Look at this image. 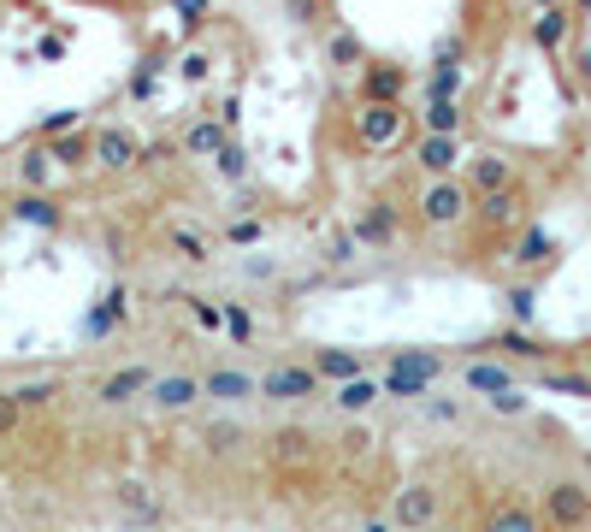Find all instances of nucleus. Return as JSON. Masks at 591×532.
<instances>
[{"label": "nucleus", "instance_id": "obj_1", "mask_svg": "<svg viewBox=\"0 0 591 532\" xmlns=\"http://www.w3.org/2000/svg\"><path fill=\"white\" fill-rule=\"evenodd\" d=\"M544 527L556 532H586L591 527V491L574 479H556L544 485Z\"/></svg>", "mask_w": 591, "mask_h": 532}, {"label": "nucleus", "instance_id": "obj_2", "mask_svg": "<svg viewBox=\"0 0 591 532\" xmlns=\"http://www.w3.org/2000/svg\"><path fill=\"white\" fill-rule=\"evenodd\" d=\"M391 521L402 532H426L432 521H438V491L426 485V479H414V485H402L391 497Z\"/></svg>", "mask_w": 591, "mask_h": 532}, {"label": "nucleus", "instance_id": "obj_3", "mask_svg": "<svg viewBox=\"0 0 591 532\" xmlns=\"http://www.w3.org/2000/svg\"><path fill=\"white\" fill-rule=\"evenodd\" d=\"M467 207H473L467 184H456V178H432L426 196H420V219H426V225H456Z\"/></svg>", "mask_w": 591, "mask_h": 532}, {"label": "nucleus", "instance_id": "obj_4", "mask_svg": "<svg viewBox=\"0 0 591 532\" xmlns=\"http://www.w3.org/2000/svg\"><path fill=\"white\" fill-rule=\"evenodd\" d=\"M438 355H396L391 361V373H385V391L391 397H426V385L438 379Z\"/></svg>", "mask_w": 591, "mask_h": 532}, {"label": "nucleus", "instance_id": "obj_5", "mask_svg": "<svg viewBox=\"0 0 591 532\" xmlns=\"http://www.w3.org/2000/svg\"><path fill=\"white\" fill-rule=\"evenodd\" d=\"M355 136H361L367 148H391L396 136H402V107H396V101H367V107L355 113Z\"/></svg>", "mask_w": 591, "mask_h": 532}, {"label": "nucleus", "instance_id": "obj_6", "mask_svg": "<svg viewBox=\"0 0 591 532\" xmlns=\"http://www.w3.org/2000/svg\"><path fill=\"white\" fill-rule=\"evenodd\" d=\"M261 391L272 402H302V397L320 391V373H314V367H272V373L261 379Z\"/></svg>", "mask_w": 591, "mask_h": 532}, {"label": "nucleus", "instance_id": "obj_7", "mask_svg": "<svg viewBox=\"0 0 591 532\" xmlns=\"http://www.w3.org/2000/svg\"><path fill=\"white\" fill-rule=\"evenodd\" d=\"M414 160H420V172H432V178H450V172L461 166V142H456V136L426 131V142L414 148Z\"/></svg>", "mask_w": 591, "mask_h": 532}, {"label": "nucleus", "instance_id": "obj_8", "mask_svg": "<svg viewBox=\"0 0 591 532\" xmlns=\"http://www.w3.org/2000/svg\"><path fill=\"white\" fill-rule=\"evenodd\" d=\"M142 160V142L131 131H101L95 136V166H107V172H125Z\"/></svg>", "mask_w": 591, "mask_h": 532}, {"label": "nucleus", "instance_id": "obj_9", "mask_svg": "<svg viewBox=\"0 0 591 532\" xmlns=\"http://www.w3.org/2000/svg\"><path fill=\"white\" fill-rule=\"evenodd\" d=\"M479 532H544V515H532L526 503H491Z\"/></svg>", "mask_w": 591, "mask_h": 532}, {"label": "nucleus", "instance_id": "obj_10", "mask_svg": "<svg viewBox=\"0 0 591 532\" xmlns=\"http://www.w3.org/2000/svg\"><path fill=\"white\" fill-rule=\"evenodd\" d=\"M142 391H154V373L148 367H125V373H113L107 385H101V402H131V397H142Z\"/></svg>", "mask_w": 591, "mask_h": 532}, {"label": "nucleus", "instance_id": "obj_11", "mask_svg": "<svg viewBox=\"0 0 591 532\" xmlns=\"http://www.w3.org/2000/svg\"><path fill=\"white\" fill-rule=\"evenodd\" d=\"M201 397H207V391H201V379H190V373H178V379H154V402H160V408H196Z\"/></svg>", "mask_w": 591, "mask_h": 532}, {"label": "nucleus", "instance_id": "obj_12", "mask_svg": "<svg viewBox=\"0 0 591 532\" xmlns=\"http://www.w3.org/2000/svg\"><path fill=\"white\" fill-rule=\"evenodd\" d=\"M379 391H385V385H379V379H361V373H355V379H343V385H337V408H343V414H367V408H373V402H379Z\"/></svg>", "mask_w": 591, "mask_h": 532}, {"label": "nucleus", "instance_id": "obj_13", "mask_svg": "<svg viewBox=\"0 0 591 532\" xmlns=\"http://www.w3.org/2000/svg\"><path fill=\"white\" fill-rule=\"evenodd\" d=\"M308 456H314V438H308L302 426H284V432L272 438V462L278 467H302Z\"/></svg>", "mask_w": 591, "mask_h": 532}, {"label": "nucleus", "instance_id": "obj_14", "mask_svg": "<svg viewBox=\"0 0 591 532\" xmlns=\"http://www.w3.org/2000/svg\"><path fill=\"white\" fill-rule=\"evenodd\" d=\"M521 190H515V184H509V190H491V196L479 201V219H485V225H515V219H521Z\"/></svg>", "mask_w": 591, "mask_h": 532}, {"label": "nucleus", "instance_id": "obj_15", "mask_svg": "<svg viewBox=\"0 0 591 532\" xmlns=\"http://www.w3.org/2000/svg\"><path fill=\"white\" fill-rule=\"evenodd\" d=\"M473 190H479V196L509 190V160H503V154H479V160H473Z\"/></svg>", "mask_w": 591, "mask_h": 532}, {"label": "nucleus", "instance_id": "obj_16", "mask_svg": "<svg viewBox=\"0 0 591 532\" xmlns=\"http://www.w3.org/2000/svg\"><path fill=\"white\" fill-rule=\"evenodd\" d=\"M461 379H467V391H485V397H497V391H509V385H515V379H509V367H491V361H473Z\"/></svg>", "mask_w": 591, "mask_h": 532}, {"label": "nucleus", "instance_id": "obj_17", "mask_svg": "<svg viewBox=\"0 0 591 532\" xmlns=\"http://www.w3.org/2000/svg\"><path fill=\"white\" fill-rule=\"evenodd\" d=\"M201 391L219 397V402H243L255 391V379H249V373H213V379H201Z\"/></svg>", "mask_w": 591, "mask_h": 532}, {"label": "nucleus", "instance_id": "obj_18", "mask_svg": "<svg viewBox=\"0 0 591 532\" xmlns=\"http://www.w3.org/2000/svg\"><path fill=\"white\" fill-rule=\"evenodd\" d=\"M184 148H190V154H207V160H213V154L225 148V125H219V119H201V125H190Z\"/></svg>", "mask_w": 591, "mask_h": 532}, {"label": "nucleus", "instance_id": "obj_19", "mask_svg": "<svg viewBox=\"0 0 591 532\" xmlns=\"http://www.w3.org/2000/svg\"><path fill=\"white\" fill-rule=\"evenodd\" d=\"M314 373L343 385V379H355V373H361V355H349V349H326V355L314 361Z\"/></svg>", "mask_w": 591, "mask_h": 532}, {"label": "nucleus", "instance_id": "obj_20", "mask_svg": "<svg viewBox=\"0 0 591 532\" xmlns=\"http://www.w3.org/2000/svg\"><path fill=\"white\" fill-rule=\"evenodd\" d=\"M361 89H367V101H396V95H402V71L396 66H373Z\"/></svg>", "mask_w": 591, "mask_h": 532}, {"label": "nucleus", "instance_id": "obj_21", "mask_svg": "<svg viewBox=\"0 0 591 532\" xmlns=\"http://www.w3.org/2000/svg\"><path fill=\"white\" fill-rule=\"evenodd\" d=\"M456 125H461V107L450 101V95H432V107H426V131L456 136Z\"/></svg>", "mask_w": 591, "mask_h": 532}, {"label": "nucleus", "instance_id": "obj_22", "mask_svg": "<svg viewBox=\"0 0 591 532\" xmlns=\"http://www.w3.org/2000/svg\"><path fill=\"white\" fill-rule=\"evenodd\" d=\"M119 503H125L131 515H160V497H154L142 479H119Z\"/></svg>", "mask_w": 591, "mask_h": 532}, {"label": "nucleus", "instance_id": "obj_23", "mask_svg": "<svg viewBox=\"0 0 591 532\" xmlns=\"http://www.w3.org/2000/svg\"><path fill=\"white\" fill-rule=\"evenodd\" d=\"M532 36H538V48H562V42H568V12H544V18L532 24Z\"/></svg>", "mask_w": 591, "mask_h": 532}, {"label": "nucleus", "instance_id": "obj_24", "mask_svg": "<svg viewBox=\"0 0 591 532\" xmlns=\"http://www.w3.org/2000/svg\"><path fill=\"white\" fill-rule=\"evenodd\" d=\"M12 397H18V408H48V402L60 397V385L54 379H36V385H18Z\"/></svg>", "mask_w": 591, "mask_h": 532}, {"label": "nucleus", "instance_id": "obj_25", "mask_svg": "<svg viewBox=\"0 0 591 532\" xmlns=\"http://www.w3.org/2000/svg\"><path fill=\"white\" fill-rule=\"evenodd\" d=\"M54 160H66V166L95 160V142H89V136H60V142H54Z\"/></svg>", "mask_w": 591, "mask_h": 532}, {"label": "nucleus", "instance_id": "obj_26", "mask_svg": "<svg viewBox=\"0 0 591 532\" xmlns=\"http://www.w3.org/2000/svg\"><path fill=\"white\" fill-rule=\"evenodd\" d=\"M331 66H361V42H355L349 30L331 36Z\"/></svg>", "mask_w": 591, "mask_h": 532}, {"label": "nucleus", "instance_id": "obj_27", "mask_svg": "<svg viewBox=\"0 0 591 532\" xmlns=\"http://www.w3.org/2000/svg\"><path fill=\"white\" fill-rule=\"evenodd\" d=\"M361 237H367V243H385V237H391V207H373V213L361 219Z\"/></svg>", "mask_w": 591, "mask_h": 532}, {"label": "nucleus", "instance_id": "obj_28", "mask_svg": "<svg viewBox=\"0 0 591 532\" xmlns=\"http://www.w3.org/2000/svg\"><path fill=\"white\" fill-rule=\"evenodd\" d=\"M515 261H521V266H538V261H550V237H544V231H532V237L521 243V255H515Z\"/></svg>", "mask_w": 591, "mask_h": 532}, {"label": "nucleus", "instance_id": "obj_29", "mask_svg": "<svg viewBox=\"0 0 591 532\" xmlns=\"http://www.w3.org/2000/svg\"><path fill=\"white\" fill-rule=\"evenodd\" d=\"M18 420H24L18 397H12V391H0V438H12V432H18Z\"/></svg>", "mask_w": 591, "mask_h": 532}, {"label": "nucleus", "instance_id": "obj_30", "mask_svg": "<svg viewBox=\"0 0 591 532\" xmlns=\"http://www.w3.org/2000/svg\"><path fill=\"white\" fill-rule=\"evenodd\" d=\"M48 172H54V160H48V154H30V160H24V184H30V190H42V184H48Z\"/></svg>", "mask_w": 591, "mask_h": 532}, {"label": "nucleus", "instance_id": "obj_31", "mask_svg": "<svg viewBox=\"0 0 591 532\" xmlns=\"http://www.w3.org/2000/svg\"><path fill=\"white\" fill-rule=\"evenodd\" d=\"M550 391H568V397H591V379H580V373H550Z\"/></svg>", "mask_w": 591, "mask_h": 532}, {"label": "nucleus", "instance_id": "obj_32", "mask_svg": "<svg viewBox=\"0 0 591 532\" xmlns=\"http://www.w3.org/2000/svg\"><path fill=\"white\" fill-rule=\"evenodd\" d=\"M172 249H178L184 261H207V249H201V237H196V231H172Z\"/></svg>", "mask_w": 591, "mask_h": 532}, {"label": "nucleus", "instance_id": "obj_33", "mask_svg": "<svg viewBox=\"0 0 591 532\" xmlns=\"http://www.w3.org/2000/svg\"><path fill=\"white\" fill-rule=\"evenodd\" d=\"M497 349H509V355H544L526 332H503V337H497Z\"/></svg>", "mask_w": 591, "mask_h": 532}, {"label": "nucleus", "instance_id": "obj_34", "mask_svg": "<svg viewBox=\"0 0 591 532\" xmlns=\"http://www.w3.org/2000/svg\"><path fill=\"white\" fill-rule=\"evenodd\" d=\"M18 219H36V225H48V219H54V207H48L42 196H24V201H18Z\"/></svg>", "mask_w": 591, "mask_h": 532}, {"label": "nucleus", "instance_id": "obj_35", "mask_svg": "<svg viewBox=\"0 0 591 532\" xmlns=\"http://www.w3.org/2000/svg\"><path fill=\"white\" fill-rule=\"evenodd\" d=\"M213 166H219V172H225V178H243V154H237V148H231V142H225V148H219V154H213Z\"/></svg>", "mask_w": 591, "mask_h": 532}, {"label": "nucleus", "instance_id": "obj_36", "mask_svg": "<svg viewBox=\"0 0 591 532\" xmlns=\"http://www.w3.org/2000/svg\"><path fill=\"white\" fill-rule=\"evenodd\" d=\"M491 408H497V414H526V397L509 385V391H497V397H491Z\"/></svg>", "mask_w": 591, "mask_h": 532}, {"label": "nucleus", "instance_id": "obj_37", "mask_svg": "<svg viewBox=\"0 0 591 532\" xmlns=\"http://www.w3.org/2000/svg\"><path fill=\"white\" fill-rule=\"evenodd\" d=\"M509 308H515V320H532V290H515Z\"/></svg>", "mask_w": 591, "mask_h": 532}, {"label": "nucleus", "instance_id": "obj_38", "mask_svg": "<svg viewBox=\"0 0 591 532\" xmlns=\"http://www.w3.org/2000/svg\"><path fill=\"white\" fill-rule=\"evenodd\" d=\"M361 532H396V521H367Z\"/></svg>", "mask_w": 591, "mask_h": 532}, {"label": "nucleus", "instance_id": "obj_39", "mask_svg": "<svg viewBox=\"0 0 591 532\" xmlns=\"http://www.w3.org/2000/svg\"><path fill=\"white\" fill-rule=\"evenodd\" d=\"M178 6H184V12H190V18H184V24H196V12H201V0H178Z\"/></svg>", "mask_w": 591, "mask_h": 532}, {"label": "nucleus", "instance_id": "obj_40", "mask_svg": "<svg viewBox=\"0 0 591 532\" xmlns=\"http://www.w3.org/2000/svg\"><path fill=\"white\" fill-rule=\"evenodd\" d=\"M580 6H591V0H580Z\"/></svg>", "mask_w": 591, "mask_h": 532}]
</instances>
